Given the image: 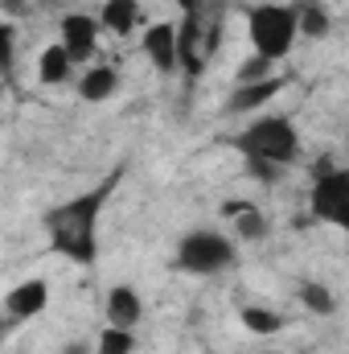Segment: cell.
Here are the masks:
<instances>
[{
    "label": "cell",
    "mask_w": 349,
    "mask_h": 354,
    "mask_svg": "<svg viewBox=\"0 0 349 354\" xmlns=\"http://www.w3.org/2000/svg\"><path fill=\"white\" fill-rule=\"evenodd\" d=\"M296 25H300V37H308V41H321V37L333 33V17L321 0H300L296 4Z\"/></svg>",
    "instance_id": "cell-15"
},
{
    "label": "cell",
    "mask_w": 349,
    "mask_h": 354,
    "mask_svg": "<svg viewBox=\"0 0 349 354\" xmlns=\"http://www.w3.org/2000/svg\"><path fill=\"white\" fill-rule=\"evenodd\" d=\"M119 174H123V169L107 174L94 189H87V194L66 198L62 206L46 210L41 227H46V235H50V248H54L58 256H66L70 264L90 268L94 260H99V214H103L107 198L115 194Z\"/></svg>",
    "instance_id": "cell-1"
},
{
    "label": "cell",
    "mask_w": 349,
    "mask_h": 354,
    "mask_svg": "<svg viewBox=\"0 0 349 354\" xmlns=\"http://www.w3.org/2000/svg\"><path fill=\"white\" fill-rule=\"evenodd\" d=\"M99 17H90V12H66L62 17V46L70 50V58L74 62H90L94 58V50H99Z\"/></svg>",
    "instance_id": "cell-8"
},
{
    "label": "cell",
    "mask_w": 349,
    "mask_h": 354,
    "mask_svg": "<svg viewBox=\"0 0 349 354\" xmlns=\"http://www.w3.org/2000/svg\"><path fill=\"white\" fill-rule=\"evenodd\" d=\"M103 313H107V326H123V330H136L144 322V297L132 288V284H115L103 301Z\"/></svg>",
    "instance_id": "cell-11"
},
{
    "label": "cell",
    "mask_w": 349,
    "mask_h": 354,
    "mask_svg": "<svg viewBox=\"0 0 349 354\" xmlns=\"http://www.w3.org/2000/svg\"><path fill=\"white\" fill-rule=\"evenodd\" d=\"M0 8H4V21H17V17L33 12V0H4Z\"/></svg>",
    "instance_id": "cell-23"
},
{
    "label": "cell",
    "mask_w": 349,
    "mask_h": 354,
    "mask_svg": "<svg viewBox=\"0 0 349 354\" xmlns=\"http://www.w3.org/2000/svg\"><path fill=\"white\" fill-rule=\"evenodd\" d=\"M140 21H144L140 0H103L99 4V25L115 37H128L132 29H140Z\"/></svg>",
    "instance_id": "cell-13"
},
{
    "label": "cell",
    "mask_w": 349,
    "mask_h": 354,
    "mask_svg": "<svg viewBox=\"0 0 349 354\" xmlns=\"http://www.w3.org/2000/svg\"><path fill=\"white\" fill-rule=\"evenodd\" d=\"M296 297H300V305H304L312 317H333V313H337V292H333L329 284L312 280V276H304V280L296 284Z\"/></svg>",
    "instance_id": "cell-16"
},
{
    "label": "cell",
    "mask_w": 349,
    "mask_h": 354,
    "mask_svg": "<svg viewBox=\"0 0 349 354\" xmlns=\"http://www.w3.org/2000/svg\"><path fill=\"white\" fill-rule=\"evenodd\" d=\"M50 309V284L41 276H29L21 284H12L4 292V322L17 326V322H29V317H41Z\"/></svg>",
    "instance_id": "cell-6"
},
{
    "label": "cell",
    "mask_w": 349,
    "mask_h": 354,
    "mask_svg": "<svg viewBox=\"0 0 349 354\" xmlns=\"http://www.w3.org/2000/svg\"><path fill=\"white\" fill-rule=\"evenodd\" d=\"M33 4H58V0H33Z\"/></svg>",
    "instance_id": "cell-26"
},
{
    "label": "cell",
    "mask_w": 349,
    "mask_h": 354,
    "mask_svg": "<svg viewBox=\"0 0 349 354\" xmlns=\"http://www.w3.org/2000/svg\"><path fill=\"white\" fill-rule=\"evenodd\" d=\"M58 354H94V346H87V342H70V346H62Z\"/></svg>",
    "instance_id": "cell-24"
},
{
    "label": "cell",
    "mask_w": 349,
    "mask_h": 354,
    "mask_svg": "<svg viewBox=\"0 0 349 354\" xmlns=\"http://www.w3.org/2000/svg\"><path fill=\"white\" fill-rule=\"evenodd\" d=\"M235 149L243 157H263V161H275V165H292L300 157V132H296V124L288 115H259L235 136Z\"/></svg>",
    "instance_id": "cell-3"
},
{
    "label": "cell",
    "mask_w": 349,
    "mask_h": 354,
    "mask_svg": "<svg viewBox=\"0 0 349 354\" xmlns=\"http://www.w3.org/2000/svg\"><path fill=\"white\" fill-rule=\"evenodd\" d=\"M239 322H243V330H251L255 338H271V334L283 330V317H279L275 309H259V305L239 309Z\"/></svg>",
    "instance_id": "cell-18"
},
{
    "label": "cell",
    "mask_w": 349,
    "mask_h": 354,
    "mask_svg": "<svg viewBox=\"0 0 349 354\" xmlns=\"http://www.w3.org/2000/svg\"><path fill=\"white\" fill-rule=\"evenodd\" d=\"M243 161H247V174L263 185H279V177L288 169V165H275V161H263V157H243Z\"/></svg>",
    "instance_id": "cell-21"
},
{
    "label": "cell",
    "mask_w": 349,
    "mask_h": 354,
    "mask_svg": "<svg viewBox=\"0 0 349 354\" xmlns=\"http://www.w3.org/2000/svg\"><path fill=\"white\" fill-rule=\"evenodd\" d=\"M177 50H181V71L197 79L206 71V12H181Z\"/></svg>",
    "instance_id": "cell-7"
},
{
    "label": "cell",
    "mask_w": 349,
    "mask_h": 354,
    "mask_svg": "<svg viewBox=\"0 0 349 354\" xmlns=\"http://www.w3.org/2000/svg\"><path fill=\"white\" fill-rule=\"evenodd\" d=\"M181 12H206V0H177Z\"/></svg>",
    "instance_id": "cell-25"
},
{
    "label": "cell",
    "mask_w": 349,
    "mask_h": 354,
    "mask_svg": "<svg viewBox=\"0 0 349 354\" xmlns=\"http://www.w3.org/2000/svg\"><path fill=\"white\" fill-rule=\"evenodd\" d=\"M144 54L161 75L181 71V50H177V25L173 21H152L144 29Z\"/></svg>",
    "instance_id": "cell-9"
},
{
    "label": "cell",
    "mask_w": 349,
    "mask_h": 354,
    "mask_svg": "<svg viewBox=\"0 0 349 354\" xmlns=\"http://www.w3.org/2000/svg\"><path fill=\"white\" fill-rule=\"evenodd\" d=\"M288 87V79L283 75H275V79H263V83H243V87L230 91V99H226V111L230 115H251V111H263L279 91Z\"/></svg>",
    "instance_id": "cell-12"
},
{
    "label": "cell",
    "mask_w": 349,
    "mask_h": 354,
    "mask_svg": "<svg viewBox=\"0 0 349 354\" xmlns=\"http://www.w3.org/2000/svg\"><path fill=\"white\" fill-rule=\"evenodd\" d=\"M263 79H275V62L263 58V54H251V58L235 71V87H243V83H263Z\"/></svg>",
    "instance_id": "cell-20"
},
{
    "label": "cell",
    "mask_w": 349,
    "mask_h": 354,
    "mask_svg": "<svg viewBox=\"0 0 349 354\" xmlns=\"http://www.w3.org/2000/svg\"><path fill=\"white\" fill-rule=\"evenodd\" d=\"M247 37H251V54H263L271 62H283L300 37L296 25V4H279V0H263L247 12Z\"/></svg>",
    "instance_id": "cell-2"
},
{
    "label": "cell",
    "mask_w": 349,
    "mask_h": 354,
    "mask_svg": "<svg viewBox=\"0 0 349 354\" xmlns=\"http://www.w3.org/2000/svg\"><path fill=\"white\" fill-rule=\"evenodd\" d=\"M0 54H4V75H12V58H17V25L12 21L0 25Z\"/></svg>",
    "instance_id": "cell-22"
},
{
    "label": "cell",
    "mask_w": 349,
    "mask_h": 354,
    "mask_svg": "<svg viewBox=\"0 0 349 354\" xmlns=\"http://www.w3.org/2000/svg\"><path fill=\"white\" fill-rule=\"evenodd\" d=\"M79 99L83 103H107L115 91H119V71L115 66H107V62H99V66H87L83 75H79Z\"/></svg>",
    "instance_id": "cell-14"
},
{
    "label": "cell",
    "mask_w": 349,
    "mask_h": 354,
    "mask_svg": "<svg viewBox=\"0 0 349 354\" xmlns=\"http://www.w3.org/2000/svg\"><path fill=\"white\" fill-rule=\"evenodd\" d=\"M136 351V330L123 326H103L94 338V354H132Z\"/></svg>",
    "instance_id": "cell-19"
},
{
    "label": "cell",
    "mask_w": 349,
    "mask_h": 354,
    "mask_svg": "<svg viewBox=\"0 0 349 354\" xmlns=\"http://www.w3.org/2000/svg\"><path fill=\"white\" fill-rule=\"evenodd\" d=\"M230 231H235L239 243H263V239L271 235V223H267V214H263L259 206L251 202L239 218H230Z\"/></svg>",
    "instance_id": "cell-17"
},
{
    "label": "cell",
    "mask_w": 349,
    "mask_h": 354,
    "mask_svg": "<svg viewBox=\"0 0 349 354\" xmlns=\"http://www.w3.org/2000/svg\"><path fill=\"white\" fill-rule=\"evenodd\" d=\"M37 83L41 87H66V83H79V62L70 58V50L62 41L46 46L37 54Z\"/></svg>",
    "instance_id": "cell-10"
},
{
    "label": "cell",
    "mask_w": 349,
    "mask_h": 354,
    "mask_svg": "<svg viewBox=\"0 0 349 354\" xmlns=\"http://www.w3.org/2000/svg\"><path fill=\"white\" fill-rule=\"evenodd\" d=\"M235 264H239V239H230L222 231L197 227V231L181 235V243H177V268L189 276H222Z\"/></svg>",
    "instance_id": "cell-4"
},
{
    "label": "cell",
    "mask_w": 349,
    "mask_h": 354,
    "mask_svg": "<svg viewBox=\"0 0 349 354\" xmlns=\"http://www.w3.org/2000/svg\"><path fill=\"white\" fill-rule=\"evenodd\" d=\"M308 210L317 223H329L349 235V169H333L329 161H321L308 189Z\"/></svg>",
    "instance_id": "cell-5"
}]
</instances>
